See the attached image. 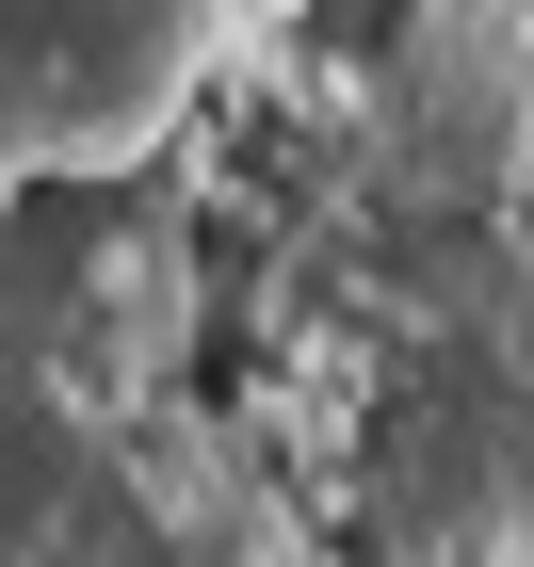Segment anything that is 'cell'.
<instances>
[{"label":"cell","instance_id":"cell-2","mask_svg":"<svg viewBox=\"0 0 534 567\" xmlns=\"http://www.w3.org/2000/svg\"><path fill=\"white\" fill-rule=\"evenodd\" d=\"M260 0H0V212H82L178 163Z\"/></svg>","mask_w":534,"mask_h":567},{"label":"cell","instance_id":"cell-1","mask_svg":"<svg viewBox=\"0 0 534 567\" xmlns=\"http://www.w3.org/2000/svg\"><path fill=\"white\" fill-rule=\"evenodd\" d=\"M0 567H341L243 422H195L163 357L0 324Z\"/></svg>","mask_w":534,"mask_h":567}]
</instances>
